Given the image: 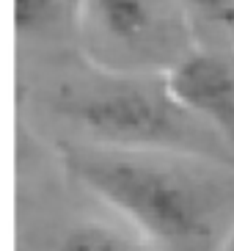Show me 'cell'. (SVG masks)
Returning <instances> with one entry per match:
<instances>
[{
    "label": "cell",
    "instance_id": "1",
    "mask_svg": "<svg viewBox=\"0 0 234 251\" xmlns=\"http://www.w3.org/2000/svg\"><path fill=\"white\" fill-rule=\"evenodd\" d=\"M66 169L88 193L152 243L171 251L204 246L215 229V193L187 166L154 152L66 149Z\"/></svg>",
    "mask_w": 234,
    "mask_h": 251
},
{
    "label": "cell",
    "instance_id": "2",
    "mask_svg": "<svg viewBox=\"0 0 234 251\" xmlns=\"http://www.w3.org/2000/svg\"><path fill=\"white\" fill-rule=\"evenodd\" d=\"M64 113L94 138V147L196 160L212 157L229 166L218 157V135L171 97L165 77L154 83L140 75H110L96 86L74 91L64 102Z\"/></svg>",
    "mask_w": 234,
    "mask_h": 251
},
{
    "label": "cell",
    "instance_id": "3",
    "mask_svg": "<svg viewBox=\"0 0 234 251\" xmlns=\"http://www.w3.org/2000/svg\"><path fill=\"white\" fill-rule=\"evenodd\" d=\"M83 11L94 47L118 75H138L165 55L157 0H86Z\"/></svg>",
    "mask_w": 234,
    "mask_h": 251
},
{
    "label": "cell",
    "instance_id": "4",
    "mask_svg": "<svg viewBox=\"0 0 234 251\" xmlns=\"http://www.w3.org/2000/svg\"><path fill=\"white\" fill-rule=\"evenodd\" d=\"M171 97L234 149V52L193 50L165 72Z\"/></svg>",
    "mask_w": 234,
    "mask_h": 251
},
{
    "label": "cell",
    "instance_id": "5",
    "mask_svg": "<svg viewBox=\"0 0 234 251\" xmlns=\"http://www.w3.org/2000/svg\"><path fill=\"white\" fill-rule=\"evenodd\" d=\"M52 251H138V249L121 229L102 221H83L66 229L55 240Z\"/></svg>",
    "mask_w": 234,
    "mask_h": 251
},
{
    "label": "cell",
    "instance_id": "6",
    "mask_svg": "<svg viewBox=\"0 0 234 251\" xmlns=\"http://www.w3.org/2000/svg\"><path fill=\"white\" fill-rule=\"evenodd\" d=\"M66 0H14V25L20 36H44L64 20Z\"/></svg>",
    "mask_w": 234,
    "mask_h": 251
},
{
    "label": "cell",
    "instance_id": "7",
    "mask_svg": "<svg viewBox=\"0 0 234 251\" xmlns=\"http://www.w3.org/2000/svg\"><path fill=\"white\" fill-rule=\"evenodd\" d=\"M179 3L204 25L234 36V0H179Z\"/></svg>",
    "mask_w": 234,
    "mask_h": 251
},
{
    "label": "cell",
    "instance_id": "8",
    "mask_svg": "<svg viewBox=\"0 0 234 251\" xmlns=\"http://www.w3.org/2000/svg\"><path fill=\"white\" fill-rule=\"evenodd\" d=\"M218 251H234V224L226 229V235H223V240L218 243Z\"/></svg>",
    "mask_w": 234,
    "mask_h": 251
}]
</instances>
